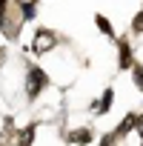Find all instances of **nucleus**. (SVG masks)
<instances>
[{
    "label": "nucleus",
    "mask_w": 143,
    "mask_h": 146,
    "mask_svg": "<svg viewBox=\"0 0 143 146\" xmlns=\"http://www.w3.org/2000/svg\"><path fill=\"white\" fill-rule=\"evenodd\" d=\"M120 66L123 69H132V52H129V43L126 40L120 43Z\"/></svg>",
    "instance_id": "3"
},
{
    "label": "nucleus",
    "mask_w": 143,
    "mask_h": 146,
    "mask_svg": "<svg viewBox=\"0 0 143 146\" xmlns=\"http://www.w3.org/2000/svg\"><path fill=\"white\" fill-rule=\"evenodd\" d=\"M52 46H54V35L40 29V32H37V37H34V43H32V49H34L37 54H43V52H49Z\"/></svg>",
    "instance_id": "2"
},
{
    "label": "nucleus",
    "mask_w": 143,
    "mask_h": 146,
    "mask_svg": "<svg viewBox=\"0 0 143 146\" xmlns=\"http://www.w3.org/2000/svg\"><path fill=\"white\" fill-rule=\"evenodd\" d=\"M132 126H134V115H129V117H126V120H123V123L117 126V132H115V137H120V135H126V132H129Z\"/></svg>",
    "instance_id": "7"
},
{
    "label": "nucleus",
    "mask_w": 143,
    "mask_h": 146,
    "mask_svg": "<svg viewBox=\"0 0 143 146\" xmlns=\"http://www.w3.org/2000/svg\"><path fill=\"white\" fill-rule=\"evenodd\" d=\"M112 100H115V92H112V89H106V92H103V100H100V106H97V112H100V115H103V112H109Z\"/></svg>",
    "instance_id": "5"
},
{
    "label": "nucleus",
    "mask_w": 143,
    "mask_h": 146,
    "mask_svg": "<svg viewBox=\"0 0 143 146\" xmlns=\"http://www.w3.org/2000/svg\"><path fill=\"white\" fill-rule=\"evenodd\" d=\"M95 23H97V29H100L103 35H115V29H112V23H109V20H106L103 15H97V17H95Z\"/></svg>",
    "instance_id": "6"
},
{
    "label": "nucleus",
    "mask_w": 143,
    "mask_h": 146,
    "mask_svg": "<svg viewBox=\"0 0 143 146\" xmlns=\"http://www.w3.org/2000/svg\"><path fill=\"white\" fill-rule=\"evenodd\" d=\"M26 80H29V83H26V95H29L32 100H34V98L46 89V83H49L46 72H43V69H37V66H32V69H29V78H26Z\"/></svg>",
    "instance_id": "1"
},
{
    "label": "nucleus",
    "mask_w": 143,
    "mask_h": 146,
    "mask_svg": "<svg viewBox=\"0 0 143 146\" xmlns=\"http://www.w3.org/2000/svg\"><path fill=\"white\" fill-rule=\"evenodd\" d=\"M34 17V3H23V20H32Z\"/></svg>",
    "instance_id": "9"
},
{
    "label": "nucleus",
    "mask_w": 143,
    "mask_h": 146,
    "mask_svg": "<svg viewBox=\"0 0 143 146\" xmlns=\"http://www.w3.org/2000/svg\"><path fill=\"white\" fill-rule=\"evenodd\" d=\"M132 75H134V83L143 89V66H137V63H134V66H132Z\"/></svg>",
    "instance_id": "8"
},
{
    "label": "nucleus",
    "mask_w": 143,
    "mask_h": 146,
    "mask_svg": "<svg viewBox=\"0 0 143 146\" xmlns=\"http://www.w3.org/2000/svg\"><path fill=\"white\" fill-rule=\"evenodd\" d=\"M132 29H134V32H143V12H140V15L134 17V23H132Z\"/></svg>",
    "instance_id": "10"
},
{
    "label": "nucleus",
    "mask_w": 143,
    "mask_h": 146,
    "mask_svg": "<svg viewBox=\"0 0 143 146\" xmlns=\"http://www.w3.org/2000/svg\"><path fill=\"white\" fill-rule=\"evenodd\" d=\"M69 140H72V143H86V140H92V132H89V129L72 132V135H69Z\"/></svg>",
    "instance_id": "4"
}]
</instances>
